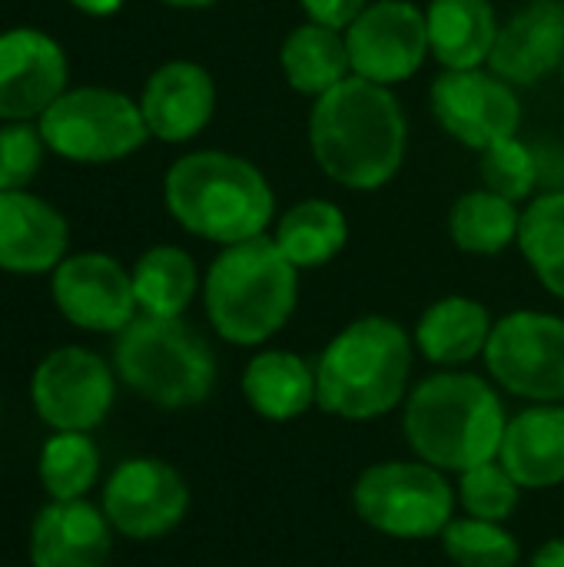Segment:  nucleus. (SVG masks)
Returning a JSON list of instances; mask_svg holds the SVG:
<instances>
[{
	"label": "nucleus",
	"instance_id": "423d86ee",
	"mask_svg": "<svg viewBox=\"0 0 564 567\" xmlns=\"http://www.w3.org/2000/svg\"><path fill=\"white\" fill-rule=\"evenodd\" d=\"M116 379L156 409H193L216 385L209 342L183 319L136 316L113 342Z\"/></svg>",
	"mask_w": 564,
	"mask_h": 567
},
{
	"label": "nucleus",
	"instance_id": "f8f14e48",
	"mask_svg": "<svg viewBox=\"0 0 564 567\" xmlns=\"http://www.w3.org/2000/svg\"><path fill=\"white\" fill-rule=\"evenodd\" d=\"M342 33L352 73L379 86L412 80L432 53L425 10L412 0H372Z\"/></svg>",
	"mask_w": 564,
	"mask_h": 567
},
{
	"label": "nucleus",
	"instance_id": "9d476101",
	"mask_svg": "<svg viewBox=\"0 0 564 567\" xmlns=\"http://www.w3.org/2000/svg\"><path fill=\"white\" fill-rule=\"evenodd\" d=\"M116 402V369L83 346L47 352L30 375V405L53 432H93Z\"/></svg>",
	"mask_w": 564,
	"mask_h": 567
},
{
	"label": "nucleus",
	"instance_id": "e433bc0d",
	"mask_svg": "<svg viewBox=\"0 0 564 567\" xmlns=\"http://www.w3.org/2000/svg\"><path fill=\"white\" fill-rule=\"evenodd\" d=\"M160 3L180 7V10H199V7H209V3H216V0H160Z\"/></svg>",
	"mask_w": 564,
	"mask_h": 567
},
{
	"label": "nucleus",
	"instance_id": "39448f33",
	"mask_svg": "<svg viewBox=\"0 0 564 567\" xmlns=\"http://www.w3.org/2000/svg\"><path fill=\"white\" fill-rule=\"evenodd\" d=\"M299 269L276 239L256 236L223 246L203 276V306L213 332L229 346L269 342L296 312Z\"/></svg>",
	"mask_w": 564,
	"mask_h": 567
},
{
	"label": "nucleus",
	"instance_id": "2eb2a0df",
	"mask_svg": "<svg viewBox=\"0 0 564 567\" xmlns=\"http://www.w3.org/2000/svg\"><path fill=\"white\" fill-rule=\"evenodd\" d=\"M70 63L63 47L33 27L0 33V120H40L66 90Z\"/></svg>",
	"mask_w": 564,
	"mask_h": 567
},
{
	"label": "nucleus",
	"instance_id": "bb28decb",
	"mask_svg": "<svg viewBox=\"0 0 564 567\" xmlns=\"http://www.w3.org/2000/svg\"><path fill=\"white\" fill-rule=\"evenodd\" d=\"M519 223H522V209L512 199L482 186L462 193L452 203L449 236L469 256H499L512 243H519Z\"/></svg>",
	"mask_w": 564,
	"mask_h": 567
},
{
	"label": "nucleus",
	"instance_id": "473e14b6",
	"mask_svg": "<svg viewBox=\"0 0 564 567\" xmlns=\"http://www.w3.org/2000/svg\"><path fill=\"white\" fill-rule=\"evenodd\" d=\"M47 143L30 120L0 126V193L27 189L43 166Z\"/></svg>",
	"mask_w": 564,
	"mask_h": 567
},
{
	"label": "nucleus",
	"instance_id": "f3484780",
	"mask_svg": "<svg viewBox=\"0 0 564 567\" xmlns=\"http://www.w3.org/2000/svg\"><path fill=\"white\" fill-rule=\"evenodd\" d=\"M140 113L150 136L163 143H189L216 113V83L206 66L193 60H170L143 83Z\"/></svg>",
	"mask_w": 564,
	"mask_h": 567
},
{
	"label": "nucleus",
	"instance_id": "7c9ffc66",
	"mask_svg": "<svg viewBox=\"0 0 564 567\" xmlns=\"http://www.w3.org/2000/svg\"><path fill=\"white\" fill-rule=\"evenodd\" d=\"M519 498H522V485L505 472L499 458L459 472V502L469 518L505 525L515 515Z\"/></svg>",
	"mask_w": 564,
	"mask_h": 567
},
{
	"label": "nucleus",
	"instance_id": "0eeeda50",
	"mask_svg": "<svg viewBox=\"0 0 564 567\" xmlns=\"http://www.w3.org/2000/svg\"><path fill=\"white\" fill-rule=\"evenodd\" d=\"M37 126L47 150L70 163H116L150 140L140 100L110 86H66Z\"/></svg>",
	"mask_w": 564,
	"mask_h": 567
},
{
	"label": "nucleus",
	"instance_id": "f257e3e1",
	"mask_svg": "<svg viewBox=\"0 0 564 567\" xmlns=\"http://www.w3.org/2000/svg\"><path fill=\"white\" fill-rule=\"evenodd\" d=\"M409 146V123L392 93L349 73L339 86L316 96L309 110V150L316 166L352 193L389 186Z\"/></svg>",
	"mask_w": 564,
	"mask_h": 567
},
{
	"label": "nucleus",
	"instance_id": "ea45409f",
	"mask_svg": "<svg viewBox=\"0 0 564 567\" xmlns=\"http://www.w3.org/2000/svg\"><path fill=\"white\" fill-rule=\"evenodd\" d=\"M562 80H564V63H562Z\"/></svg>",
	"mask_w": 564,
	"mask_h": 567
},
{
	"label": "nucleus",
	"instance_id": "a211bd4d",
	"mask_svg": "<svg viewBox=\"0 0 564 567\" xmlns=\"http://www.w3.org/2000/svg\"><path fill=\"white\" fill-rule=\"evenodd\" d=\"M113 535L110 518L93 502H50L30 525V565L106 567L113 555Z\"/></svg>",
	"mask_w": 564,
	"mask_h": 567
},
{
	"label": "nucleus",
	"instance_id": "6e6552de",
	"mask_svg": "<svg viewBox=\"0 0 564 567\" xmlns=\"http://www.w3.org/2000/svg\"><path fill=\"white\" fill-rule=\"evenodd\" d=\"M356 515L379 535L422 542L449 528L455 515V488L445 472L429 462L369 465L352 488Z\"/></svg>",
	"mask_w": 564,
	"mask_h": 567
},
{
	"label": "nucleus",
	"instance_id": "20e7f679",
	"mask_svg": "<svg viewBox=\"0 0 564 567\" xmlns=\"http://www.w3.org/2000/svg\"><path fill=\"white\" fill-rule=\"evenodd\" d=\"M416 342L389 316L349 322L316 362V405L346 422L389 415L409 392Z\"/></svg>",
	"mask_w": 564,
	"mask_h": 567
},
{
	"label": "nucleus",
	"instance_id": "f704fd0d",
	"mask_svg": "<svg viewBox=\"0 0 564 567\" xmlns=\"http://www.w3.org/2000/svg\"><path fill=\"white\" fill-rule=\"evenodd\" d=\"M529 567H564V538L545 542V545L532 555V565Z\"/></svg>",
	"mask_w": 564,
	"mask_h": 567
},
{
	"label": "nucleus",
	"instance_id": "4468645a",
	"mask_svg": "<svg viewBox=\"0 0 564 567\" xmlns=\"http://www.w3.org/2000/svg\"><path fill=\"white\" fill-rule=\"evenodd\" d=\"M50 296L60 316L83 332H123L136 316L133 276L106 252L66 256L50 276Z\"/></svg>",
	"mask_w": 564,
	"mask_h": 567
},
{
	"label": "nucleus",
	"instance_id": "dca6fc26",
	"mask_svg": "<svg viewBox=\"0 0 564 567\" xmlns=\"http://www.w3.org/2000/svg\"><path fill=\"white\" fill-rule=\"evenodd\" d=\"M564 63V3L529 0L515 10L495 37L489 70L519 86H535Z\"/></svg>",
	"mask_w": 564,
	"mask_h": 567
},
{
	"label": "nucleus",
	"instance_id": "393cba45",
	"mask_svg": "<svg viewBox=\"0 0 564 567\" xmlns=\"http://www.w3.org/2000/svg\"><path fill=\"white\" fill-rule=\"evenodd\" d=\"M273 239L296 269H319L346 249L349 219L332 199H302L276 219Z\"/></svg>",
	"mask_w": 564,
	"mask_h": 567
},
{
	"label": "nucleus",
	"instance_id": "1a4fd4ad",
	"mask_svg": "<svg viewBox=\"0 0 564 567\" xmlns=\"http://www.w3.org/2000/svg\"><path fill=\"white\" fill-rule=\"evenodd\" d=\"M489 375L535 405L564 402V319L555 312L519 309L495 322L485 349Z\"/></svg>",
	"mask_w": 564,
	"mask_h": 567
},
{
	"label": "nucleus",
	"instance_id": "c85d7f7f",
	"mask_svg": "<svg viewBox=\"0 0 564 567\" xmlns=\"http://www.w3.org/2000/svg\"><path fill=\"white\" fill-rule=\"evenodd\" d=\"M37 475L50 502L86 498L100 482V449L90 432H53L40 449Z\"/></svg>",
	"mask_w": 564,
	"mask_h": 567
},
{
	"label": "nucleus",
	"instance_id": "b1692460",
	"mask_svg": "<svg viewBox=\"0 0 564 567\" xmlns=\"http://www.w3.org/2000/svg\"><path fill=\"white\" fill-rule=\"evenodd\" d=\"M279 66L286 83L302 96H322L332 86H339L352 66L346 50V33L322 27V23H299L286 33L279 50Z\"/></svg>",
	"mask_w": 564,
	"mask_h": 567
},
{
	"label": "nucleus",
	"instance_id": "412c9836",
	"mask_svg": "<svg viewBox=\"0 0 564 567\" xmlns=\"http://www.w3.org/2000/svg\"><path fill=\"white\" fill-rule=\"evenodd\" d=\"M495 319L472 296H445L432 302L412 332L416 349L439 369H462L485 355Z\"/></svg>",
	"mask_w": 564,
	"mask_h": 567
},
{
	"label": "nucleus",
	"instance_id": "9b49d317",
	"mask_svg": "<svg viewBox=\"0 0 564 567\" xmlns=\"http://www.w3.org/2000/svg\"><path fill=\"white\" fill-rule=\"evenodd\" d=\"M429 106L452 140L479 153L519 136L522 126L519 90L489 66L442 70L429 86Z\"/></svg>",
	"mask_w": 564,
	"mask_h": 567
},
{
	"label": "nucleus",
	"instance_id": "72a5a7b5",
	"mask_svg": "<svg viewBox=\"0 0 564 567\" xmlns=\"http://www.w3.org/2000/svg\"><path fill=\"white\" fill-rule=\"evenodd\" d=\"M372 0H299L306 20L332 27V30H346Z\"/></svg>",
	"mask_w": 564,
	"mask_h": 567
},
{
	"label": "nucleus",
	"instance_id": "c9c22d12",
	"mask_svg": "<svg viewBox=\"0 0 564 567\" xmlns=\"http://www.w3.org/2000/svg\"><path fill=\"white\" fill-rule=\"evenodd\" d=\"M76 10L90 13V17H110L123 7V0H70Z\"/></svg>",
	"mask_w": 564,
	"mask_h": 567
},
{
	"label": "nucleus",
	"instance_id": "4c0bfd02",
	"mask_svg": "<svg viewBox=\"0 0 564 567\" xmlns=\"http://www.w3.org/2000/svg\"><path fill=\"white\" fill-rule=\"evenodd\" d=\"M0 415H3V399H0Z\"/></svg>",
	"mask_w": 564,
	"mask_h": 567
},
{
	"label": "nucleus",
	"instance_id": "5701e85b",
	"mask_svg": "<svg viewBox=\"0 0 564 567\" xmlns=\"http://www.w3.org/2000/svg\"><path fill=\"white\" fill-rule=\"evenodd\" d=\"M243 395L266 422H293L316 402V369L286 349H263L243 372Z\"/></svg>",
	"mask_w": 564,
	"mask_h": 567
},
{
	"label": "nucleus",
	"instance_id": "58836bf2",
	"mask_svg": "<svg viewBox=\"0 0 564 567\" xmlns=\"http://www.w3.org/2000/svg\"><path fill=\"white\" fill-rule=\"evenodd\" d=\"M0 475H3V462H0Z\"/></svg>",
	"mask_w": 564,
	"mask_h": 567
},
{
	"label": "nucleus",
	"instance_id": "aec40b11",
	"mask_svg": "<svg viewBox=\"0 0 564 567\" xmlns=\"http://www.w3.org/2000/svg\"><path fill=\"white\" fill-rule=\"evenodd\" d=\"M499 462L522 488L564 482V405H532L509 419Z\"/></svg>",
	"mask_w": 564,
	"mask_h": 567
},
{
	"label": "nucleus",
	"instance_id": "ddd939ff",
	"mask_svg": "<svg viewBox=\"0 0 564 567\" xmlns=\"http://www.w3.org/2000/svg\"><path fill=\"white\" fill-rule=\"evenodd\" d=\"M100 508L116 535L130 542H153L186 518L189 488L170 462L140 455L113 468L103 485Z\"/></svg>",
	"mask_w": 564,
	"mask_h": 567
},
{
	"label": "nucleus",
	"instance_id": "2f4dec72",
	"mask_svg": "<svg viewBox=\"0 0 564 567\" xmlns=\"http://www.w3.org/2000/svg\"><path fill=\"white\" fill-rule=\"evenodd\" d=\"M482 183L485 189L519 203L529 199L535 193V186L542 183V166H539V153L535 146L522 143L519 136L502 140L489 150H482Z\"/></svg>",
	"mask_w": 564,
	"mask_h": 567
},
{
	"label": "nucleus",
	"instance_id": "f03ea898",
	"mask_svg": "<svg viewBox=\"0 0 564 567\" xmlns=\"http://www.w3.org/2000/svg\"><path fill=\"white\" fill-rule=\"evenodd\" d=\"M163 203L189 236L216 246L266 236L276 219V193L266 173L253 159L226 150L180 156L166 169Z\"/></svg>",
	"mask_w": 564,
	"mask_h": 567
},
{
	"label": "nucleus",
	"instance_id": "a878e982",
	"mask_svg": "<svg viewBox=\"0 0 564 567\" xmlns=\"http://www.w3.org/2000/svg\"><path fill=\"white\" fill-rule=\"evenodd\" d=\"M136 306L143 316L183 319L199 292L196 259L180 246H153L130 269Z\"/></svg>",
	"mask_w": 564,
	"mask_h": 567
},
{
	"label": "nucleus",
	"instance_id": "c756f323",
	"mask_svg": "<svg viewBox=\"0 0 564 567\" xmlns=\"http://www.w3.org/2000/svg\"><path fill=\"white\" fill-rule=\"evenodd\" d=\"M442 551L459 567H519L522 558L519 538L505 525L482 518H452L442 532Z\"/></svg>",
	"mask_w": 564,
	"mask_h": 567
},
{
	"label": "nucleus",
	"instance_id": "4be33fe9",
	"mask_svg": "<svg viewBox=\"0 0 564 567\" xmlns=\"http://www.w3.org/2000/svg\"><path fill=\"white\" fill-rule=\"evenodd\" d=\"M429 50L445 70L485 66L499 37L492 0H429Z\"/></svg>",
	"mask_w": 564,
	"mask_h": 567
},
{
	"label": "nucleus",
	"instance_id": "7ed1b4c3",
	"mask_svg": "<svg viewBox=\"0 0 564 567\" xmlns=\"http://www.w3.org/2000/svg\"><path fill=\"white\" fill-rule=\"evenodd\" d=\"M505 425L502 395L482 375L462 369H445L419 382L402 415L412 452L442 472H465L499 458Z\"/></svg>",
	"mask_w": 564,
	"mask_h": 567
},
{
	"label": "nucleus",
	"instance_id": "6ab92c4d",
	"mask_svg": "<svg viewBox=\"0 0 564 567\" xmlns=\"http://www.w3.org/2000/svg\"><path fill=\"white\" fill-rule=\"evenodd\" d=\"M70 226L47 199L10 189L0 193V269L13 276L53 272L66 259Z\"/></svg>",
	"mask_w": 564,
	"mask_h": 567
},
{
	"label": "nucleus",
	"instance_id": "cd10ccee",
	"mask_svg": "<svg viewBox=\"0 0 564 567\" xmlns=\"http://www.w3.org/2000/svg\"><path fill=\"white\" fill-rule=\"evenodd\" d=\"M519 249L535 279L564 302V189H545L522 209Z\"/></svg>",
	"mask_w": 564,
	"mask_h": 567
}]
</instances>
